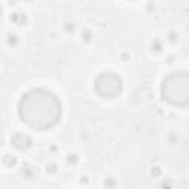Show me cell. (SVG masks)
<instances>
[{
  "mask_svg": "<svg viewBox=\"0 0 189 189\" xmlns=\"http://www.w3.org/2000/svg\"><path fill=\"white\" fill-rule=\"evenodd\" d=\"M18 114L25 124L36 130H49L59 123L62 115V104L55 93L45 89H33L24 94Z\"/></svg>",
  "mask_w": 189,
  "mask_h": 189,
  "instance_id": "cell-1",
  "label": "cell"
},
{
  "mask_svg": "<svg viewBox=\"0 0 189 189\" xmlns=\"http://www.w3.org/2000/svg\"><path fill=\"white\" fill-rule=\"evenodd\" d=\"M162 99L174 106H186L189 104V74L186 71L174 72L162 80Z\"/></svg>",
  "mask_w": 189,
  "mask_h": 189,
  "instance_id": "cell-2",
  "label": "cell"
},
{
  "mask_svg": "<svg viewBox=\"0 0 189 189\" xmlns=\"http://www.w3.org/2000/svg\"><path fill=\"white\" fill-rule=\"evenodd\" d=\"M94 90L100 98H117L123 92V78L115 72H102L94 80Z\"/></svg>",
  "mask_w": 189,
  "mask_h": 189,
  "instance_id": "cell-3",
  "label": "cell"
},
{
  "mask_svg": "<svg viewBox=\"0 0 189 189\" xmlns=\"http://www.w3.org/2000/svg\"><path fill=\"white\" fill-rule=\"evenodd\" d=\"M12 146H15L18 151H28L33 146V139L24 133H15L11 139Z\"/></svg>",
  "mask_w": 189,
  "mask_h": 189,
  "instance_id": "cell-4",
  "label": "cell"
},
{
  "mask_svg": "<svg viewBox=\"0 0 189 189\" xmlns=\"http://www.w3.org/2000/svg\"><path fill=\"white\" fill-rule=\"evenodd\" d=\"M18 162V158L15 155H12V154H6L5 157H3V164H5L6 167H15Z\"/></svg>",
  "mask_w": 189,
  "mask_h": 189,
  "instance_id": "cell-5",
  "label": "cell"
},
{
  "mask_svg": "<svg viewBox=\"0 0 189 189\" xmlns=\"http://www.w3.org/2000/svg\"><path fill=\"white\" fill-rule=\"evenodd\" d=\"M21 173H22V176L24 177H27V179H31L34 177V174H36V172H34V168L31 166H24L22 167V170H21Z\"/></svg>",
  "mask_w": 189,
  "mask_h": 189,
  "instance_id": "cell-6",
  "label": "cell"
},
{
  "mask_svg": "<svg viewBox=\"0 0 189 189\" xmlns=\"http://www.w3.org/2000/svg\"><path fill=\"white\" fill-rule=\"evenodd\" d=\"M151 47H152V52L158 53V52H161V50H162V43L158 39H155L152 43H151Z\"/></svg>",
  "mask_w": 189,
  "mask_h": 189,
  "instance_id": "cell-7",
  "label": "cell"
},
{
  "mask_svg": "<svg viewBox=\"0 0 189 189\" xmlns=\"http://www.w3.org/2000/svg\"><path fill=\"white\" fill-rule=\"evenodd\" d=\"M19 39H18L17 34H9V37H7V45L9 46H17Z\"/></svg>",
  "mask_w": 189,
  "mask_h": 189,
  "instance_id": "cell-8",
  "label": "cell"
},
{
  "mask_svg": "<svg viewBox=\"0 0 189 189\" xmlns=\"http://www.w3.org/2000/svg\"><path fill=\"white\" fill-rule=\"evenodd\" d=\"M56 170H58V167H56L55 162H49L46 166V173H49V174H55Z\"/></svg>",
  "mask_w": 189,
  "mask_h": 189,
  "instance_id": "cell-9",
  "label": "cell"
},
{
  "mask_svg": "<svg viewBox=\"0 0 189 189\" xmlns=\"http://www.w3.org/2000/svg\"><path fill=\"white\" fill-rule=\"evenodd\" d=\"M81 39H83V41H90L92 40V33H90L89 30H84L83 33H81Z\"/></svg>",
  "mask_w": 189,
  "mask_h": 189,
  "instance_id": "cell-10",
  "label": "cell"
},
{
  "mask_svg": "<svg viewBox=\"0 0 189 189\" xmlns=\"http://www.w3.org/2000/svg\"><path fill=\"white\" fill-rule=\"evenodd\" d=\"M25 22H27V17H25L24 13H18V19H17L18 25H24Z\"/></svg>",
  "mask_w": 189,
  "mask_h": 189,
  "instance_id": "cell-11",
  "label": "cell"
},
{
  "mask_svg": "<svg viewBox=\"0 0 189 189\" xmlns=\"http://www.w3.org/2000/svg\"><path fill=\"white\" fill-rule=\"evenodd\" d=\"M151 174H152L154 177H160V176H161V168H160V167H154V168L151 170Z\"/></svg>",
  "mask_w": 189,
  "mask_h": 189,
  "instance_id": "cell-12",
  "label": "cell"
},
{
  "mask_svg": "<svg viewBox=\"0 0 189 189\" xmlns=\"http://www.w3.org/2000/svg\"><path fill=\"white\" fill-rule=\"evenodd\" d=\"M67 161L70 162V164H77V155H75V154H70L67 158Z\"/></svg>",
  "mask_w": 189,
  "mask_h": 189,
  "instance_id": "cell-13",
  "label": "cell"
},
{
  "mask_svg": "<svg viewBox=\"0 0 189 189\" xmlns=\"http://www.w3.org/2000/svg\"><path fill=\"white\" fill-rule=\"evenodd\" d=\"M168 39H170V41H173V43H174V41L177 40V36H176V33H174V31H172V33L168 34Z\"/></svg>",
  "mask_w": 189,
  "mask_h": 189,
  "instance_id": "cell-14",
  "label": "cell"
},
{
  "mask_svg": "<svg viewBox=\"0 0 189 189\" xmlns=\"http://www.w3.org/2000/svg\"><path fill=\"white\" fill-rule=\"evenodd\" d=\"M17 19H18V13H13V15H11V21L17 22Z\"/></svg>",
  "mask_w": 189,
  "mask_h": 189,
  "instance_id": "cell-15",
  "label": "cell"
},
{
  "mask_svg": "<svg viewBox=\"0 0 189 189\" xmlns=\"http://www.w3.org/2000/svg\"><path fill=\"white\" fill-rule=\"evenodd\" d=\"M121 58H123V61H128V55H127V53H123Z\"/></svg>",
  "mask_w": 189,
  "mask_h": 189,
  "instance_id": "cell-16",
  "label": "cell"
},
{
  "mask_svg": "<svg viewBox=\"0 0 189 189\" xmlns=\"http://www.w3.org/2000/svg\"><path fill=\"white\" fill-rule=\"evenodd\" d=\"M2 13H3V11H2V6H0V17H2Z\"/></svg>",
  "mask_w": 189,
  "mask_h": 189,
  "instance_id": "cell-17",
  "label": "cell"
}]
</instances>
